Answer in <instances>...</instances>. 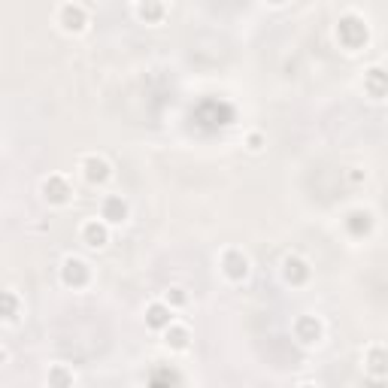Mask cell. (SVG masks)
<instances>
[{
    "mask_svg": "<svg viewBox=\"0 0 388 388\" xmlns=\"http://www.w3.org/2000/svg\"><path fill=\"white\" fill-rule=\"evenodd\" d=\"M337 40H343L346 49H358L361 43H367V22L355 13H346L337 22Z\"/></svg>",
    "mask_w": 388,
    "mask_h": 388,
    "instance_id": "6da1fadb",
    "label": "cell"
},
{
    "mask_svg": "<svg viewBox=\"0 0 388 388\" xmlns=\"http://www.w3.org/2000/svg\"><path fill=\"white\" fill-rule=\"evenodd\" d=\"M58 25L64 27V31H73V34L85 31L88 9L82 6V4H64V6H58Z\"/></svg>",
    "mask_w": 388,
    "mask_h": 388,
    "instance_id": "7a4b0ae2",
    "label": "cell"
},
{
    "mask_svg": "<svg viewBox=\"0 0 388 388\" xmlns=\"http://www.w3.org/2000/svg\"><path fill=\"white\" fill-rule=\"evenodd\" d=\"M221 273H225L230 282L246 279V273H249V258L240 252V249H228V252L221 255Z\"/></svg>",
    "mask_w": 388,
    "mask_h": 388,
    "instance_id": "3957f363",
    "label": "cell"
},
{
    "mask_svg": "<svg viewBox=\"0 0 388 388\" xmlns=\"http://www.w3.org/2000/svg\"><path fill=\"white\" fill-rule=\"evenodd\" d=\"M61 276H64V282L73 285V289H82L88 279H91V270H88V264L82 261V258H64V264H61Z\"/></svg>",
    "mask_w": 388,
    "mask_h": 388,
    "instance_id": "277c9868",
    "label": "cell"
},
{
    "mask_svg": "<svg viewBox=\"0 0 388 388\" xmlns=\"http://www.w3.org/2000/svg\"><path fill=\"white\" fill-rule=\"evenodd\" d=\"M82 240H85V246H91V249H104L109 243V225L104 219H88L85 225H82Z\"/></svg>",
    "mask_w": 388,
    "mask_h": 388,
    "instance_id": "5b68a950",
    "label": "cell"
},
{
    "mask_svg": "<svg viewBox=\"0 0 388 388\" xmlns=\"http://www.w3.org/2000/svg\"><path fill=\"white\" fill-rule=\"evenodd\" d=\"M82 173H85V179L91 186H100V182L109 179V161L100 158V155H85L82 158Z\"/></svg>",
    "mask_w": 388,
    "mask_h": 388,
    "instance_id": "8992f818",
    "label": "cell"
},
{
    "mask_svg": "<svg viewBox=\"0 0 388 388\" xmlns=\"http://www.w3.org/2000/svg\"><path fill=\"white\" fill-rule=\"evenodd\" d=\"M100 219L106 221V225H122L127 219V203L125 198H118V194H109L104 200V207H100Z\"/></svg>",
    "mask_w": 388,
    "mask_h": 388,
    "instance_id": "52a82bcc",
    "label": "cell"
},
{
    "mask_svg": "<svg viewBox=\"0 0 388 388\" xmlns=\"http://www.w3.org/2000/svg\"><path fill=\"white\" fill-rule=\"evenodd\" d=\"M282 276H285V282H291V285H303L310 279V264L298 255H289L282 261Z\"/></svg>",
    "mask_w": 388,
    "mask_h": 388,
    "instance_id": "ba28073f",
    "label": "cell"
},
{
    "mask_svg": "<svg viewBox=\"0 0 388 388\" xmlns=\"http://www.w3.org/2000/svg\"><path fill=\"white\" fill-rule=\"evenodd\" d=\"M294 334H298V340L307 343V346L319 343L321 340V321L316 316H300L298 321H294Z\"/></svg>",
    "mask_w": 388,
    "mask_h": 388,
    "instance_id": "9c48e42d",
    "label": "cell"
},
{
    "mask_svg": "<svg viewBox=\"0 0 388 388\" xmlns=\"http://www.w3.org/2000/svg\"><path fill=\"white\" fill-rule=\"evenodd\" d=\"M146 325L155 331H167L173 325V310L164 300H155L149 310H146Z\"/></svg>",
    "mask_w": 388,
    "mask_h": 388,
    "instance_id": "30bf717a",
    "label": "cell"
},
{
    "mask_svg": "<svg viewBox=\"0 0 388 388\" xmlns=\"http://www.w3.org/2000/svg\"><path fill=\"white\" fill-rule=\"evenodd\" d=\"M364 370L370 373L373 380H382V376H388V349H382V346H373L370 352H367Z\"/></svg>",
    "mask_w": 388,
    "mask_h": 388,
    "instance_id": "8fae6325",
    "label": "cell"
},
{
    "mask_svg": "<svg viewBox=\"0 0 388 388\" xmlns=\"http://www.w3.org/2000/svg\"><path fill=\"white\" fill-rule=\"evenodd\" d=\"M43 198L49 203H67V198H70L67 179H64V176H49L43 182Z\"/></svg>",
    "mask_w": 388,
    "mask_h": 388,
    "instance_id": "7c38bea8",
    "label": "cell"
},
{
    "mask_svg": "<svg viewBox=\"0 0 388 388\" xmlns=\"http://www.w3.org/2000/svg\"><path fill=\"white\" fill-rule=\"evenodd\" d=\"M364 85H367V91H370L373 97H385L388 95V73L380 70V67H370L364 73Z\"/></svg>",
    "mask_w": 388,
    "mask_h": 388,
    "instance_id": "4fadbf2b",
    "label": "cell"
},
{
    "mask_svg": "<svg viewBox=\"0 0 388 388\" xmlns=\"http://www.w3.org/2000/svg\"><path fill=\"white\" fill-rule=\"evenodd\" d=\"M164 343H167L170 349H176V352H182V349H188V328H182V325H173L164 331Z\"/></svg>",
    "mask_w": 388,
    "mask_h": 388,
    "instance_id": "5bb4252c",
    "label": "cell"
},
{
    "mask_svg": "<svg viewBox=\"0 0 388 388\" xmlns=\"http://www.w3.org/2000/svg\"><path fill=\"white\" fill-rule=\"evenodd\" d=\"M73 382H76V376H73V370H67L64 364L49 367V388H73Z\"/></svg>",
    "mask_w": 388,
    "mask_h": 388,
    "instance_id": "9a60e30c",
    "label": "cell"
},
{
    "mask_svg": "<svg viewBox=\"0 0 388 388\" xmlns=\"http://www.w3.org/2000/svg\"><path fill=\"white\" fill-rule=\"evenodd\" d=\"M134 13L140 15L146 25H155V22H161V15L167 13V6H164V4H137Z\"/></svg>",
    "mask_w": 388,
    "mask_h": 388,
    "instance_id": "2e32d148",
    "label": "cell"
},
{
    "mask_svg": "<svg viewBox=\"0 0 388 388\" xmlns=\"http://www.w3.org/2000/svg\"><path fill=\"white\" fill-rule=\"evenodd\" d=\"M4 316H6V321H15V319H18V300H15V291H6V294H4Z\"/></svg>",
    "mask_w": 388,
    "mask_h": 388,
    "instance_id": "e0dca14e",
    "label": "cell"
},
{
    "mask_svg": "<svg viewBox=\"0 0 388 388\" xmlns=\"http://www.w3.org/2000/svg\"><path fill=\"white\" fill-rule=\"evenodd\" d=\"M186 300H188V298H186V291H182V289H170V291H167V298H164V303H167L170 310L182 307V303H186Z\"/></svg>",
    "mask_w": 388,
    "mask_h": 388,
    "instance_id": "ac0fdd59",
    "label": "cell"
},
{
    "mask_svg": "<svg viewBox=\"0 0 388 388\" xmlns=\"http://www.w3.org/2000/svg\"><path fill=\"white\" fill-rule=\"evenodd\" d=\"M261 140H264V137L261 134H249V149H252V152H258V149H261Z\"/></svg>",
    "mask_w": 388,
    "mask_h": 388,
    "instance_id": "d6986e66",
    "label": "cell"
},
{
    "mask_svg": "<svg viewBox=\"0 0 388 388\" xmlns=\"http://www.w3.org/2000/svg\"><path fill=\"white\" fill-rule=\"evenodd\" d=\"M300 388H319V385H312V382H303Z\"/></svg>",
    "mask_w": 388,
    "mask_h": 388,
    "instance_id": "ffe728a7",
    "label": "cell"
}]
</instances>
